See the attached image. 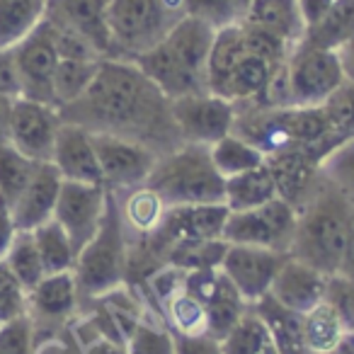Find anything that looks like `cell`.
I'll list each match as a JSON object with an SVG mask.
<instances>
[{"mask_svg": "<svg viewBox=\"0 0 354 354\" xmlns=\"http://www.w3.org/2000/svg\"><path fill=\"white\" fill-rule=\"evenodd\" d=\"M61 122L88 133L127 138L158 158L183 146L172 117V100L133 61L102 59L93 85L78 100L59 107Z\"/></svg>", "mask_w": 354, "mask_h": 354, "instance_id": "1", "label": "cell"}, {"mask_svg": "<svg viewBox=\"0 0 354 354\" xmlns=\"http://www.w3.org/2000/svg\"><path fill=\"white\" fill-rule=\"evenodd\" d=\"M216 30L204 20L187 15L151 51L133 59V64L170 100L185 95L209 93L207 61Z\"/></svg>", "mask_w": 354, "mask_h": 354, "instance_id": "2", "label": "cell"}, {"mask_svg": "<svg viewBox=\"0 0 354 354\" xmlns=\"http://www.w3.org/2000/svg\"><path fill=\"white\" fill-rule=\"evenodd\" d=\"M354 223V207L323 177L315 194L304 204L296 223L291 257L333 277L339 272Z\"/></svg>", "mask_w": 354, "mask_h": 354, "instance_id": "3", "label": "cell"}, {"mask_svg": "<svg viewBox=\"0 0 354 354\" xmlns=\"http://www.w3.org/2000/svg\"><path fill=\"white\" fill-rule=\"evenodd\" d=\"M146 187L158 194L162 207L223 204L226 180L212 162L209 146L183 143L172 153L158 158L146 180Z\"/></svg>", "mask_w": 354, "mask_h": 354, "instance_id": "4", "label": "cell"}, {"mask_svg": "<svg viewBox=\"0 0 354 354\" xmlns=\"http://www.w3.org/2000/svg\"><path fill=\"white\" fill-rule=\"evenodd\" d=\"M185 17V0H112L107 10V30L112 39L109 59H138L160 44Z\"/></svg>", "mask_w": 354, "mask_h": 354, "instance_id": "5", "label": "cell"}, {"mask_svg": "<svg viewBox=\"0 0 354 354\" xmlns=\"http://www.w3.org/2000/svg\"><path fill=\"white\" fill-rule=\"evenodd\" d=\"M127 223L122 216L119 194L107 189L104 216L93 241L78 252L73 267L78 294L97 299L127 281Z\"/></svg>", "mask_w": 354, "mask_h": 354, "instance_id": "6", "label": "cell"}, {"mask_svg": "<svg viewBox=\"0 0 354 354\" xmlns=\"http://www.w3.org/2000/svg\"><path fill=\"white\" fill-rule=\"evenodd\" d=\"M299 212L289 202L274 197L250 212H231L223 226V241L228 245L267 248L274 252H291L296 236Z\"/></svg>", "mask_w": 354, "mask_h": 354, "instance_id": "7", "label": "cell"}, {"mask_svg": "<svg viewBox=\"0 0 354 354\" xmlns=\"http://www.w3.org/2000/svg\"><path fill=\"white\" fill-rule=\"evenodd\" d=\"M286 66L294 107H320L347 80L337 51L299 44L291 49Z\"/></svg>", "mask_w": 354, "mask_h": 354, "instance_id": "8", "label": "cell"}, {"mask_svg": "<svg viewBox=\"0 0 354 354\" xmlns=\"http://www.w3.org/2000/svg\"><path fill=\"white\" fill-rule=\"evenodd\" d=\"M185 291L197 299L207 315V335L221 342L245 315L248 301L221 270H192L185 277Z\"/></svg>", "mask_w": 354, "mask_h": 354, "instance_id": "9", "label": "cell"}, {"mask_svg": "<svg viewBox=\"0 0 354 354\" xmlns=\"http://www.w3.org/2000/svg\"><path fill=\"white\" fill-rule=\"evenodd\" d=\"M90 136L102 170V183L109 192L127 194L146 185L148 175L158 162V156L151 148L107 133H90Z\"/></svg>", "mask_w": 354, "mask_h": 354, "instance_id": "10", "label": "cell"}, {"mask_svg": "<svg viewBox=\"0 0 354 354\" xmlns=\"http://www.w3.org/2000/svg\"><path fill=\"white\" fill-rule=\"evenodd\" d=\"M12 51H15L17 78H20V97L56 107L54 73L59 66V51L46 20H41L37 30L27 35Z\"/></svg>", "mask_w": 354, "mask_h": 354, "instance_id": "11", "label": "cell"}, {"mask_svg": "<svg viewBox=\"0 0 354 354\" xmlns=\"http://www.w3.org/2000/svg\"><path fill=\"white\" fill-rule=\"evenodd\" d=\"M172 117L185 143L214 146L223 136L233 133L236 104L212 93L185 95L172 100Z\"/></svg>", "mask_w": 354, "mask_h": 354, "instance_id": "12", "label": "cell"}, {"mask_svg": "<svg viewBox=\"0 0 354 354\" xmlns=\"http://www.w3.org/2000/svg\"><path fill=\"white\" fill-rule=\"evenodd\" d=\"M61 114L51 104L32 102V100L17 97L12 102L10 127H8V141L30 160L51 162L54 156L56 133L61 129Z\"/></svg>", "mask_w": 354, "mask_h": 354, "instance_id": "13", "label": "cell"}, {"mask_svg": "<svg viewBox=\"0 0 354 354\" xmlns=\"http://www.w3.org/2000/svg\"><path fill=\"white\" fill-rule=\"evenodd\" d=\"M104 204H107V187L104 185L68 183V180H64V185H61L54 218L68 233L75 257L97 233L100 221L104 216Z\"/></svg>", "mask_w": 354, "mask_h": 354, "instance_id": "14", "label": "cell"}, {"mask_svg": "<svg viewBox=\"0 0 354 354\" xmlns=\"http://www.w3.org/2000/svg\"><path fill=\"white\" fill-rule=\"evenodd\" d=\"M320 162L323 160L313 151L299 146L279 148L265 156V165L274 180L277 197L289 202L296 212L304 209V204L313 197L323 183Z\"/></svg>", "mask_w": 354, "mask_h": 354, "instance_id": "15", "label": "cell"}, {"mask_svg": "<svg viewBox=\"0 0 354 354\" xmlns=\"http://www.w3.org/2000/svg\"><path fill=\"white\" fill-rule=\"evenodd\" d=\"M286 260H289L286 252L252 245H228L218 270L233 281L248 304H255L265 294H270L272 281Z\"/></svg>", "mask_w": 354, "mask_h": 354, "instance_id": "16", "label": "cell"}, {"mask_svg": "<svg viewBox=\"0 0 354 354\" xmlns=\"http://www.w3.org/2000/svg\"><path fill=\"white\" fill-rule=\"evenodd\" d=\"M112 0H46L44 20L61 30L83 37L100 59H109L112 39L107 30V10Z\"/></svg>", "mask_w": 354, "mask_h": 354, "instance_id": "17", "label": "cell"}, {"mask_svg": "<svg viewBox=\"0 0 354 354\" xmlns=\"http://www.w3.org/2000/svg\"><path fill=\"white\" fill-rule=\"evenodd\" d=\"M61 185H64V177L54 162H37L30 183L12 202V218L17 231H35L37 226L54 218Z\"/></svg>", "mask_w": 354, "mask_h": 354, "instance_id": "18", "label": "cell"}, {"mask_svg": "<svg viewBox=\"0 0 354 354\" xmlns=\"http://www.w3.org/2000/svg\"><path fill=\"white\" fill-rule=\"evenodd\" d=\"M325 289H328V277L323 272L289 255V260L281 265V270L272 281L270 296L277 304L304 315L318 304H323Z\"/></svg>", "mask_w": 354, "mask_h": 354, "instance_id": "19", "label": "cell"}, {"mask_svg": "<svg viewBox=\"0 0 354 354\" xmlns=\"http://www.w3.org/2000/svg\"><path fill=\"white\" fill-rule=\"evenodd\" d=\"M51 162L68 183L104 185L97 153H95L93 146V136L85 129L75 127V124H61L59 133H56Z\"/></svg>", "mask_w": 354, "mask_h": 354, "instance_id": "20", "label": "cell"}, {"mask_svg": "<svg viewBox=\"0 0 354 354\" xmlns=\"http://www.w3.org/2000/svg\"><path fill=\"white\" fill-rule=\"evenodd\" d=\"M243 25L272 32L289 46H299L306 37V25L296 0H252L243 15Z\"/></svg>", "mask_w": 354, "mask_h": 354, "instance_id": "21", "label": "cell"}, {"mask_svg": "<svg viewBox=\"0 0 354 354\" xmlns=\"http://www.w3.org/2000/svg\"><path fill=\"white\" fill-rule=\"evenodd\" d=\"M250 310L260 315L267 325L272 339H274L279 354H313L304 337V315L286 306L277 304L270 294H265L260 301L250 304Z\"/></svg>", "mask_w": 354, "mask_h": 354, "instance_id": "22", "label": "cell"}, {"mask_svg": "<svg viewBox=\"0 0 354 354\" xmlns=\"http://www.w3.org/2000/svg\"><path fill=\"white\" fill-rule=\"evenodd\" d=\"M245 41H243V30L241 25H228L216 30L214 37L212 51H209L207 61V90L212 95L223 97V90L231 78V73L236 71V66L241 64V59L245 56Z\"/></svg>", "mask_w": 354, "mask_h": 354, "instance_id": "23", "label": "cell"}, {"mask_svg": "<svg viewBox=\"0 0 354 354\" xmlns=\"http://www.w3.org/2000/svg\"><path fill=\"white\" fill-rule=\"evenodd\" d=\"M75 304H78V284L73 272L46 274L35 289L27 291V306H32L41 318H68L75 310Z\"/></svg>", "mask_w": 354, "mask_h": 354, "instance_id": "24", "label": "cell"}, {"mask_svg": "<svg viewBox=\"0 0 354 354\" xmlns=\"http://www.w3.org/2000/svg\"><path fill=\"white\" fill-rule=\"evenodd\" d=\"M277 197L274 180H272L267 165L252 167L241 175L226 177V192H223V204L228 212H250L262 204L272 202Z\"/></svg>", "mask_w": 354, "mask_h": 354, "instance_id": "25", "label": "cell"}, {"mask_svg": "<svg viewBox=\"0 0 354 354\" xmlns=\"http://www.w3.org/2000/svg\"><path fill=\"white\" fill-rule=\"evenodd\" d=\"M46 0H0V49H15L44 20Z\"/></svg>", "mask_w": 354, "mask_h": 354, "instance_id": "26", "label": "cell"}, {"mask_svg": "<svg viewBox=\"0 0 354 354\" xmlns=\"http://www.w3.org/2000/svg\"><path fill=\"white\" fill-rule=\"evenodd\" d=\"M352 35H354V0H335V6L330 8L328 15L318 25L306 30V37L301 44L315 46V49L337 51Z\"/></svg>", "mask_w": 354, "mask_h": 354, "instance_id": "27", "label": "cell"}, {"mask_svg": "<svg viewBox=\"0 0 354 354\" xmlns=\"http://www.w3.org/2000/svg\"><path fill=\"white\" fill-rule=\"evenodd\" d=\"M39 250L41 265H44L46 274H59V272H73L75 267V250L71 243L68 233L61 228L56 218H49L46 223L37 226L32 231Z\"/></svg>", "mask_w": 354, "mask_h": 354, "instance_id": "28", "label": "cell"}, {"mask_svg": "<svg viewBox=\"0 0 354 354\" xmlns=\"http://www.w3.org/2000/svg\"><path fill=\"white\" fill-rule=\"evenodd\" d=\"M209 153H212L214 167H216L223 180L241 175L245 170H252V167L265 165V153L252 146V143H248L245 138H241L238 133L223 136L221 141L209 146Z\"/></svg>", "mask_w": 354, "mask_h": 354, "instance_id": "29", "label": "cell"}, {"mask_svg": "<svg viewBox=\"0 0 354 354\" xmlns=\"http://www.w3.org/2000/svg\"><path fill=\"white\" fill-rule=\"evenodd\" d=\"M221 349L223 354H279L267 325L252 313L250 306L236 328L221 339Z\"/></svg>", "mask_w": 354, "mask_h": 354, "instance_id": "30", "label": "cell"}, {"mask_svg": "<svg viewBox=\"0 0 354 354\" xmlns=\"http://www.w3.org/2000/svg\"><path fill=\"white\" fill-rule=\"evenodd\" d=\"M102 61V59H100ZM97 59H59L54 73V97L56 107L78 100L85 90L93 85L95 75L100 71Z\"/></svg>", "mask_w": 354, "mask_h": 354, "instance_id": "31", "label": "cell"}, {"mask_svg": "<svg viewBox=\"0 0 354 354\" xmlns=\"http://www.w3.org/2000/svg\"><path fill=\"white\" fill-rule=\"evenodd\" d=\"M342 335L344 328L328 301H323L315 308H310L308 313H304V337L313 354L333 352L339 339H342Z\"/></svg>", "mask_w": 354, "mask_h": 354, "instance_id": "32", "label": "cell"}, {"mask_svg": "<svg viewBox=\"0 0 354 354\" xmlns=\"http://www.w3.org/2000/svg\"><path fill=\"white\" fill-rule=\"evenodd\" d=\"M6 265L10 267L12 274L20 279V284L27 291H32L41 279L46 277L44 265H41L39 250H37V243L32 231H17L15 241H12L10 250L6 255Z\"/></svg>", "mask_w": 354, "mask_h": 354, "instance_id": "33", "label": "cell"}, {"mask_svg": "<svg viewBox=\"0 0 354 354\" xmlns=\"http://www.w3.org/2000/svg\"><path fill=\"white\" fill-rule=\"evenodd\" d=\"M119 204H122L124 223H127L129 228H133L138 236H146V233L156 231L162 218V212H165V207H162V202L158 199V194L151 192L146 185L127 192L124 202H119Z\"/></svg>", "mask_w": 354, "mask_h": 354, "instance_id": "34", "label": "cell"}, {"mask_svg": "<svg viewBox=\"0 0 354 354\" xmlns=\"http://www.w3.org/2000/svg\"><path fill=\"white\" fill-rule=\"evenodd\" d=\"M35 167L37 162L22 156L10 141L0 143V197H6L10 207L30 183Z\"/></svg>", "mask_w": 354, "mask_h": 354, "instance_id": "35", "label": "cell"}, {"mask_svg": "<svg viewBox=\"0 0 354 354\" xmlns=\"http://www.w3.org/2000/svg\"><path fill=\"white\" fill-rule=\"evenodd\" d=\"M323 177L354 207V138L344 141L320 162Z\"/></svg>", "mask_w": 354, "mask_h": 354, "instance_id": "36", "label": "cell"}, {"mask_svg": "<svg viewBox=\"0 0 354 354\" xmlns=\"http://www.w3.org/2000/svg\"><path fill=\"white\" fill-rule=\"evenodd\" d=\"M325 117L333 127L335 136L339 141H352L354 138V83L344 80L333 95L323 102Z\"/></svg>", "mask_w": 354, "mask_h": 354, "instance_id": "37", "label": "cell"}, {"mask_svg": "<svg viewBox=\"0 0 354 354\" xmlns=\"http://www.w3.org/2000/svg\"><path fill=\"white\" fill-rule=\"evenodd\" d=\"M165 306H167V315H170L172 325H175V333L207 335V315H204L202 304L197 299H192L185 289L177 296H172Z\"/></svg>", "mask_w": 354, "mask_h": 354, "instance_id": "38", "label": "cell"}, {"mask_svg": "<svg viewBox=\"0 0 354 354\" xmlns=\"http://www.w3.org/2000/svg\"><path fill=\"white\" fill-rule=\"evenodd\" d=\"M241 30H243V41H245L248 54L267 61L270 66L289 61V54L294 46H289L284 39H279V37L272 35V32H267V30H260V27L243 25V22H241Z\"/></svg>", "mask_w": 354, "mask_h": 354, "instance_id": "39", "label": "cell"}, {"mask_svg": "<svg viewBox=\"0 0 354 354\" xmlns=\"http://www.w3.org/2000/svg\"><path fill=\"white\" fill-rule=\"evenodd\" d=\"M127 354H177L175 335L165 328L138 320L133 333L127 337Z\"/></svg>", "mask_w": 354, "mask_h": 354, "instance_id": "40", "label": "cell"}, {"mask_svg": "<svg viewBox=\"0 0 354 354\" xmlns=\"http://www.w3.org/2000/svg\"><path fill=\"white\" fill-rule=\"evenodd\" d=\"M27 315V289L20 284L6 260H0V325Z\"/></svg>", "mask_w": 354, "mask_h": 354, "instance_id": "41", "label": "cell"}, {"mask_svg": "<svg viewBox=\"0 0 354 354\" xmlns=\"http://www.w3.org/2000/svg\"><path fill=\"white\" fill-rule=\"evenodd\" d=\"M185 3H187V15L204 20L214 30L243 22V12L236 0H185Z\"/></svg>", "mask_w": 354, "mask_h": 354, "instance_id": "42", "label": "cell"}, {"mask_svg": "<svg viewBox=\"0 0 354 354\" xmlns=\"http://www.w3.org/2000/svg\"><path fill=\"white\" fill-rule=\"evenodd\" d=\"M325 301L335 308L344 333H347V330H354V281L344 279L342 274L328 277Z\"/></svg>", "mask_w": 354, "mask_h": 354, "instance_id": "43", "label": "cell"}, {"mask_svg": "<svg viewBox=\"0 0 354 354\" xmlns=\"http://www.w3.org/2000/svg\"><path fill=\"white\" fill-rule=\"evenodd\" d=\"M30 342L32 325L27 315L0 325V354H30Z\"/></svg>", "mask_w": 354, "mask_h": 354, "instance_id": "44", "label": "cell"}, {"mask_svg": "<svg viewBox=\"0 0 354 354\" xmlns=\"http://www.w3.org/2000/svg\"><path fill=\"white\" fill-rule=\"evenodd\" d=\"M175 335V352L177 354H223L221 342H216L209 335Z\"/></svg>", "mask_w": 354, "mask_h": 354, "instance_id": "45", "label": "cell"}, {"mask_svg": "<svg viewBox=\"0 0 354 354\" xmlns=\"http://www.w3.org/2000/svg\"><path fill=\"white\" fill-rule=\"evenodd\" d=\"M0 95L20 97V78H17L15 51L0 49Z\"/></svg>", "mask_w": 354, "mask_h": 354, "instance_id": "46", "label": "cell"}, {"mask_svg": "<svg viewBox=\"0 0 354 354\" xmlns=\"http://www.w3.org/2000/svg\"><path fill=\"white\" fill-rule=\"evenodd\" d=\"M15 236H17V226H15V218H12V207L8 204L6 197H0V260H6Z\"/></svg>", "mask_w": 354, "mask_h": 354, "instance_id": "47", "label": "cell"}, {"mask_svg": "<svg viewBox=\"0 0 354 354\" xmlns=\"http://www.w3.org/2000/svg\"><path fill=\"white\" fill-rule=\"evenodd\" d=\"M296 3H299V12H301V17H304L306 30L318 25L330 12V8L335 6V0H296Z\"/></svg>", "mask_w": 354, "mask_h": 354, "instance_id": "48", "label": "cell"}, {"mask_svg": "<svg viewBox=\"0 0 354 354\" xmlns=\"http://www.w3.org/2000/svg\"><path fill=\"white\" fill-rule=\"evenodd\" d=\"M337 56H339V64H342V71H344V78L352 80L354 83V35L344 41L342 46L337 49Z\"/></svg>", "mask_w": 354, "mask_h": 354, "instance_id": "49", "label": "cell"}, {"mask_svg": "<svg viewBox=\"0 0 354 354\" xmlns=\"http://www.w3.org/2000/svg\"><path fill=\"white\" fill-rule=\"evenodd\" d=\"M344 279L354 281V223H352V231H349L347 238V248H344V255H342V265H339V272Z\"/></svg>", "mask_w": 354, "mask_h": 354, "instance_id": "50", "label": "cell"}, {"mask_svg": "<svg viewBox=\"0 0 354 354\" xmlns=\"http://www.w3.org/2000/svg\"><path fill=\"white\" fill-rule=\"evenodd\" d=\"M17 97H8V95H0V143L8 141V127H10V112L12 102Z\"/></svg>", "mask_w": 354, "mask_h": 354, "instance_id": "51", "label": "cell"}, {"mask_svg": "<svg viewBox=\"0 0 354 354\" xmlns=\"http://www.w3.org/2000/svg\"><path fill=\"white\" fill-rule=\"evenodd\" d=\"M328 354H354V330H347L342 335V339L337 342V347Z\"/></svg>", "mask_w": 354, "mask_h": 354, "instance_id": "52", "label": "cell"}, {"mask_svg": "<svg viewBox=\"0 0 354 354\" xmlns=\"http://www.w3.org/2000/svg\"><path fill=\"white\" fill-rule=\"evenodd\" d=\"M236 3H238V8H241V12H243V15H245V10H248V6H250V3H252V0H236Z\"/></svg>", "mask_w": 354, "mask_h": 354, "instance_id": "53", "label": "cell"}]
</instances>
